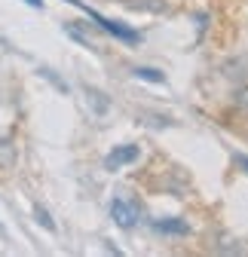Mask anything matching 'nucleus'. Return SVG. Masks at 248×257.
<instances>
[{"instance_id":"nucleus-9","label":"nucleus","mask_w":248,"mask_h":257,"mask_svg":"<svg viewBox=\"0 0 248 257\" xmlns=\"http://www.w3.org/2000/svg\"><path fill=\"white\" fill-rule=\"evenodd\" d=\"M28 4H31V7H43V0H28Z\"/></svg>"},{"instance_id":"nucleus-8","label":"nucleus","mask_w":248,"mask_h":257,"mask_svg":"<svg viewBox=\"0 0 248 257\" xmlns=\"http://www.w3.org/2000/svg\"><path fill=\"white\" fill-rule=\"evenodd\" d=\"M236 166H242V169L248 172V156H242V153H239V156H236Z\"/></svg>"},{"instance_id":"nucleus-2","label":"nucleus","mask_w":248,"mask_h":257,"mask_svg":"<svg viewBox=\"0 0 248 257\" xmlns=\"http://www.w3.org/2000/svg\"><path fill=\"white\" fill-rule=\"evenodd\" d=\"M138 156H141L138 144H119V147H113V150L104 156V169H107V172H119V169L132 166Z\"/></svg>"},{"instance_id":"nucleus-4","label":"nucleus","mask_w":248,"mask_h":257,"mask_svg":"<svg viewBox=\"0 0 248 257\" xmlns=\"http://www.w3.org/2000/svg\"><path fill=\"white\" fill-rule=\"evenodd\" d=\"M153 230H160V233H178V236L190 233L187 220H181V217H169V220H153Z\"/></svg>"},{"instance_id":"nucleus-1","label":"nucleus","mask_w":248,"mask_h":257,"mask_svg":"<svg viewBox=\"0 0 248 257\" xmlns=\"http://www.w3.org/2000/svg\"><path fill=\"white\" fill-rule=\"evenodd\" d=\"M110 217L116 220V227L129 230L141 220V208H138V202H129V199H113L110 202Z\"/></svg>"},{"instance_id":"nucleus-6","label":"nucleus","mask_w":248,"mask_h":257,"mask_svg":"<svg viewBox=\"0 0 248 257\" xmlns=\"http://www.w3.org/2000/svg\"><path fill=\"white\" fill-rule=\"evenodd\" d=\"M135 77H141V80H150V83H163V80H166L160 71H153V68H135Z\"/></svg>"},{"instance_id":"nucleus-7","label":"nucleus","mask_w":248,"mask_h":257,"mask_svg":"<svg viewBox=\"0 0 248 257\" xmlns=\"http://www.w3.org/2000/svg\"><path fill=\"white\" fill-rule=\"evenodd\" d=\"M34 214H37V220L43 223V227H46L49 233H55V223L49 220V214H46V208H40V205H37V208H34Z\"/></svg>"},{"instance_id":"nucleus-5","label":"nucleus","mask_w":248,"mask_h":257,"mask_svg":"<svg viewBox=\"0 0 248 257\" xmlns=\"http://www.w3.org/2000/svg\"><path fill=\"white\" fill-rule=\"evenodd\" d=\"M16 166V150H13V144H10V138H0V169H13Z\"/></svg>"},{"instance_id":"nucleus-3","label":"nucleus","mask_w":248,"mask_h":257,"mask_svg":"<svg viewBox=\"0 0 248 257\" xmlns=\"http://www.w3.org/2000/svg\"><path fill=\"white\" fill-rule=\"evenodd\" d=\"M71 4H77V7H83V4H80V0H71ZM83 10H86V13H89L92 19H95V22H98V25H101V28L107 31V34H113V37H119V40H138V34H135V31H129V28H122V25H113V22H107L104 16H98V13H92L89 7H83Z\"/></svg>"}]
</instances>
